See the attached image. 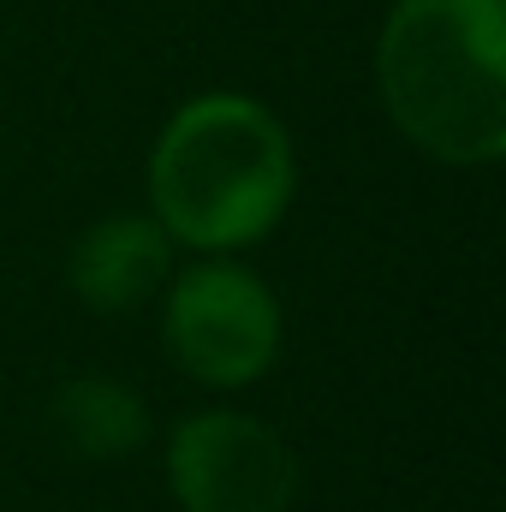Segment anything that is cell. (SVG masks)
<instances>
[{
  "instance_id": "obj_3",
  "label": "cell",
  "mask_w": 506,
  "mask_h": 512,
  "mask_svg": "<svg viewBox=\"0 0 506 512\" xmlns=\"http://www.w3.org/2000/svg\"><path fill=\"white\" fill-rule=\"evenodd\" d=\"M161 340L191 382L233 393L274 370L286 316L256 268L233 256H203L185 274H167Z\"/></svg>"
},
{
  "instance_id": "obj_1",
  "label": "cell",
  "mask_w": 506,
  "mask_h": 512,
  "mask_svg": "<svg viewBox=\"0 0 506 512\" xmlns=\"http://www.w3.org/2000/svg\"><path fill=\"white\" fill-rule=\"evenodd\" d=\"M298 191V155L280 114L256 96L209 90L173 108L149 149V215L185 251L233 256L262 245Z\"/></svg>"
},
{
  "instance_id": "obj_4",
  "label": "cell",
  "mask_w": 506,
  "mask_h": 512,
  "mask_svg": "<svg viewBox=\"0 0 506 512\" xmlns=\"http://www.w3.org/2000/svg\"><path fill=\"white\" fill-rule=\"evenodd\" d=\"M167 489L185 512H292L298 453L251 411H191L167 435Z\"/></svg>"
},
{
  "instance_id": "obj_5",
  "label": "cell",
  "mask_w": 506,
  "mask_h": 512,
  "mask_svg": "<svg viewBox=\"0 0 506 512\" xmlns=\"http://www.w3.org/2000/svg\"><path fill=\"white\" fill-rule=\"evenodd\" d=\"M173 274V239L155 215H102L66 256V286L78 304L102 316H126L149 304Z\"/></svg>"
},
{
  "instance_id": "obj_6",
  "label": "cell",
  "mask_w": 506,
  "mask_h": 512,
  "mask_svg": "<svg viewBox=\"0 0 506 512\" xmlns=\"http://www.w3.org/2000/svg\"><path fill=\"white\" fill-rule=\"evenodd\" d=\"M48 429L72 459H126L149 441V405L114 376H66L48 399Z\"/></svg>"
},
{
  "instance_id": "obj_2",
  "label": "cell",
  "mask_w": 506,
  "mask_h": 512,
  "mask_svg": "<svg viewBox=\"0 0 506 512\" xmlns=\"http://www.w3.org/2000/svg\"><path fill=\"white\" fill-rule=\"evenodd\" d=\"M393 131L447 167L506 155V0H393L376 42Z\"/></svg>"
}]
</instances>
